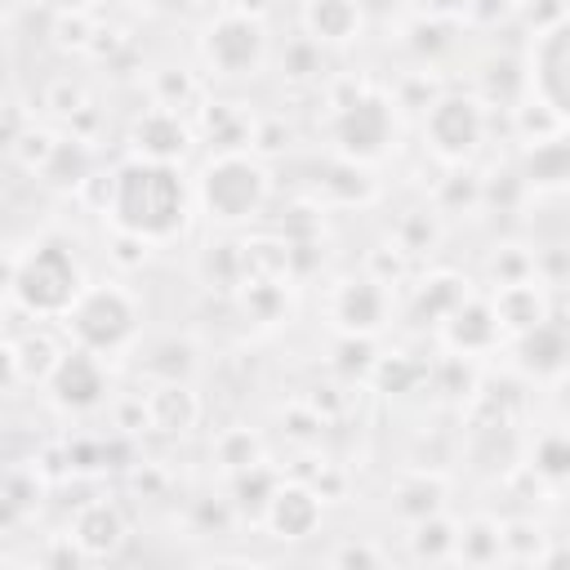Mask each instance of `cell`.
<instances>
[{
  "instance_id": "74e56055",
  "label": "cell",
  "mask_w": 570,
  "mask_h": 570,
  "mask_svg": "<svg viewBox=\"0 0 570 570\" xmlns=\"http://www.w3.org/2000/svg\"><path fill=\"white\" fill-rule=\"evenodd\" d=\"M419 9H423L428 18H441V22H450V18H468L472 0H419Z\"/></svg>"
},
{
  "instance_id": "f1b7e54d",
  "label": "cell",
  "mask_w": 570,
  "mask_h": 570,
  "mask_svg": "<svg viewBox=\"0 0 570 570\" xmlns=\"http://www.w3.org/2000/svg\"><path fill=\"white\" fill-rule=\"evenodd\" d=\"M53 147H58V134H49V129H40V125H27V129H22L4 151H9V156H13V160L36 178V174L45 169V160L53 156Z\"/></svg>"
},
{
  "instance_id": "7a4b0ae2",
  "label": "cell",
  "mask_w": 570,
  "mask_h": 570,
  "mask_svg": "<svg viewBox=\"0 0 570 570\" xmlns=\"http://www.w3.org/2000/svg\"><path fill=\"white\" fill-rule=\"evenodd\" d=\"M85 294V272L62 240H31L27 249L9 254V298L27 316L62 321L71 303Z\"/></svg>"
},
{
  "instance_id": "1f68e13d",
  "label": "cell",
  "mask_w": 570,
  "mask_h": 570,
  "mask_svg": "<svg viewBox=\"0 0 570 570\" xmlns=\"http://www.w3.org/2000/svg\"><path fill=\"white\" fill-rule=\"evenodd\" d=\"M512 111H517V134H521V142H539V138H552V134L566 129V120H561L552 107H543L539 98H530V102H521V107H512Z\"/></svg>"
},
{
  "instance_id": "30bf717a",
  "label": "cell",
  "mask_w": 570,
  "mask_h": 570,
  "mask_svg": "<svg viewBox=\"0 0 570 570\" xmlns=\"http://www.w3.org/2000/svg\"><path fill=\"white\" fill-rule=\"evenodd\" d=\"M191 151V125L169 111V107H147L129 125V156L138 160H160V165H183Z\"/></svg>"
},
{
  "instance_id": "9c48e42d",
  "label": "cell",
  "mask_w": 570,
  "mask_h": 570,
  "mask_svg": "<svg viewBox=\"0 0 570 570\" xmlns=\"http://www.w3.org/2000/svg\"><path fill=\"white\" fill-rule=\"evenodd\" d=\"M53 405L58 410H71V414H85L102 401L107 392V370H102V356L89 352V347H67V356L58 361L53 379L45 383Z\"/></svg>"
},
{
  "instance_id": "4dcf8cb0",
  "label": "cell",
  "mask_w": 570,
  "mask_h": 570,
  "mask_svg": "<svg viewBox=\"0 0 570 570\" xmlns=\"http://www.w3.org/2000/svg\"><path fill=\"white\" fill-rule=\"evenodd\" d=\"M98 27L85 9H58L53 13V45L58 49H94Z\"/></svg>"
},
{
  "instance_id": "484cf974",
  "label": "cell",
  "mask_w": 570,
  "mask_h": 570,
  "mask_svg": "<svg viewBox=\"0 0 570 570\" xmlns=\"http://www.w3.org/2000/svg\"><path fill=\"white\" fill-rule=\"evenodd\" d=\"M36 508H40V463L36 459H31V468L13 463L4 472V517L9 521H22Z\"/></svg>"
},
{
  "instance_id": "ba28073f",
  "label": "cell",
  "mask_w": 570,
  "mask_h": 570,
  "mask_svg": "<svg viewBox=\"0 0 570 570\" xmlns=\"http://www.w3.org/2000/svg\"><path fill=\"white\" fill-rule=\"evenodd\" d=\"M330 138L338 142V151L347 160H379L387 151V142L396 138V120H392V102L383 94H356L352 102L334 107L330 120Z\"/></svg>"
},
{
  "instance_id": "3957f363",
  "label": "cell",
  "mask_w": 570,
  "mask_h": 570,
  "mask_svg": "<svg viewBox=\"0 0 570 570\" xmlns=\"http://www.w3.org/2000/svg\"><path fill=\"white\" fill-rule=\"evenodd\" d=\"M267 169L258 156L249 151H218L200 178H196V200L214 223H249L254 214H263L267 200Z\"/></svg>"
},
{
  "instance_id": "603a6c76",
  "label": "cell",
  "mask_w": 570,
  "mask_h": 570,
  "mask_svg": "<svg viewBox=\"0 0 570 570\" xmlns=\"http://www.w3.org/2000/svg\"><path fill=\"white\" fill-rule=\"evenodd\" d=\"M454 557L468 561V566H490V561H499V557H503V525L490 521V517H472L468 525H459Z\"/></svg>"
},
{
  "instance_id": "5bb4252c",
  "label": "cell",
  "mask_w": 570,
  "mask_h": 570,
  "mask_svg": "<svg viewBox=\"0 0 570 570\" xmlns=\"http://www.w3.org/2000/svg\"><path fill=\"white\" fill-rule=\"evenodd\" d=\"M71 534H76V543L89 552V561H102V557H116V552L129 543V521H125L120 503H111V499H89V503L76 508Z\"/></svg>"
},
{
  "instance_id": "7c38bea8",
  "label": "cell",
  "mask_w": 570,
  "mask_h": 570,
  "mask_svg": "<svg viewBox=\"0 0 570 570\" xmlns=\"http://www.w3.org/2000/svg\"><path fill=\"white\" fill-rule=\"evenodd\" d=\"M67 356V347L49 334V330H27V334H9L4 338V383H49L58 361Z\"/></svg>"
},
{
  "instance_id": "836d02e7",
  "label": "cell",
  "mask_w": 570,
  "mask_h": 570,
  "mask_svg": "<svg viewBox=\"0 0 570 570\" xmlns=\"http://www.w3.org/2000/svg\"><path fill=\"white\" fill-rule=\"evenodd\" d=\"M450 281H454L450 272H445V276H432V281H423V289H419V312H428L432 321H445V316H450V312H454V307L468 298V289H463V285L445 294V285H450Z\"/></svg>"
},
{
  "instance_id": "52a82bcc",
  "label": "cell",
  "mask_w": 570,
  "mask_h": 570,
  "mask_svg": "<svg viewBox=\"0 0 570 570\" xmlns=\"http://www.w3.org/2000/svg\"><path fill=\"white\" fill-rule=\"evenodd\" d=\"M525 80L530 94L570 125V9L552 27L534 31L525 53Z\"/></svg>"
},
{
  "instance_id": "277c9868",
  "label": "cell",
  "mask_w": 570,
  "mask_h": 570,
  "mask_svg": "<svg viewBox=\"0 0 570 570\" xmlns=\"http://www.w3.org/2000/svg\"><path fill=\"white\" fill-rule=\"evenodd\" d=\"M62 325H67L76 347L111 356V352H125L138 338V303L125 285L98 281V285H85V294L62 316Z\"/></svg>"
},
{
  "instance_id": "4316f807",
  "label": "cell",
  "mask_w": 570,
  "mask_h": 570,
  "mask_svg": "<svg viewBox=\"0 0 570 570\" xmlns=\"http://www.w3.org/2000/svg\"><path fill=\"white\" fill-rule=\"evenodd\" d=\"M214 454H218L223 468H232V472H249V468L263 463V441H258L249 428H227V432L218 436Z\"/></svg>"
},
{
  "instance_id": "9a60e30c",
  "label": "cell",
  "mask_w": 570,
  "mask_h": 570,
  "mask_svg": "<svg viewBox=\"0 0 570 570\" xmlns=\"http://www.w3.org/2000/svg\"><path fill=\"white\" fill-rule=\"evenodd\" d=\"M361 27H365V0H303V31L325 49L352 45Z\"/></svg>"
},
{
  "instance_id": "44dd1931",
  "label": "cell",
  "mask_w": 570,
  "mask_h": 570,
  "mask_svg": "<svg viewBox=\"0 0 570 570\" xmlns=\"http://www.w3.org/2000/svg\"><path fill=\"white\" fill-rule=\"evenodd\" d=\"M200 129L218 151H245L254 142V120L236 102H200Z\"/></svg>"
},
{
  "instance_id": "f35d334b",
  "label": "cell",
  "mask_w": 570,
  "mask_h": 570,
  "mask_svg": "<svg viewBox=\"0 0 570 570\" xmlns=\"http://www.w3.org/2000/svg\"><path fill=\"white\" fill-rule=\"evenodd\" d=\"M232 9H236V13H249V18H267L272 0H232Z\"/></svg>"
},
{
  "instance_id": "ffe728a7",
  "label": "cell",
  "mask_w": 570,
  "mask_h": 570,
  "mask_svg": "<svg viewBox=\"0 0 570 570\" xmlns=\"http://www.w3.org/2000/svg\"><path fill=\"white\" fill-rule=\"evenodd\" d=\"M45 187H53V191H80L89 178H94V151H89V142L85 138H58V147H53V156L45 160V169L36 174Z\"/></svg>"
},
{
  "instance_id": "cb8c5ba5",
  "label": "cell",
  "mask_w": 570,
  "mask_h": 570,
  "mask_svg": "<svg viewBox=\"0 0 570 570\" xmlns=\"http://www.w3.org/2000/svg\"><path fill=\"white\" fill-rule=\"evenodd\" d=\"M454 543H459V525L441 512L414 521V534H410V552L419 561H450L454 557Z\"/></svg>"
},
{
  "instance_id": "ac0fdd59",
  "label": "cell",
  "mask_w": 570,
  "mask_h": 570,
  "mask_svg": "<svg viewBox=\"0 0 570 570\" xmlns=\"http://www.w3.org/2000/svg\"><path fill=\"white\" fill-rule=\"evenodd\" d=\"M142 401H147V428H156V432H165V436L187 432V428L196 423V414H200L196 392H191L187 383H178V379H160Z\"/></svg>"
},
{
  "instance_id": "ab89813d",
  "label": "cell",
  "mask_w": 570,
  "mask_h": 570,
  "mask_svg": "<svg viewBox=\"0 0 570 570\" xmlns=\"http://www.w3.org/2000/svg\"><path fill=\"white\" fill-rule=\"evenodd\" d=\"M134 4H142V9H151V13H165V9H178L183 0H134Z\"/></svg>"
},
{
  "instance_id": "8992f818",
  "label": "cell",
  "mask_w": 570,
  "mask_h": 570,
  "mask_svg": "<svg viewBox=\"0 0 570 570\" xmlns=\"http://www.w3.org/2000/svg\"><path fill=\"white\" fill-rule=\"evenodd\" d=\"M423 138L441 160H450V165L468 160L485 138V102L472 94L432 98V107L423 111Z\"/></svg>"
},
{
  "instance_id": "d6986e66",
  "label": "cell",
  "mask_w": 570,
  "mask_h": 570,
  "mask_svg": "<svg viewBox=\"0 0 570 570\" xmlns=\"http://www.w3.org/2000/svg\"><path fill=\"white\" fill-rule=\"evenodd\" d=\"M494 316L508 334H530L548 321V298L534 281H517V285H499L494 294Z\"/></svg>"
},
{
  "instance_id": "8fae6325",
  "label": "cell",
  "mask_w": 570,
  "mask_h": 570,
  "mask_svg": "<svg viewBox=\"0 0 570 570\" xmlns=\"http://www.w3.org/2000/svg\"><path fill=\"white\" fill-rule=\"evenodd\" d=\"M330 316L338 321V330H347V334H356V338H370V334L383 330V321H387V285L374 281V276L343 281V285L334 289Z\"/></svg>"
},
{
  "instance_id": "5b68a950",
  "label": "cell",
  "mask_w": 570,
  "mask_h": 570,
  "mask_svg": "<svg viewBox=\"0 0 570 570\" xmlns=\"http://www.w3.org/2000/svg\"><path fill=\"white\" fill-rule=\"evenodd\" d=\"M267 58V27L263 18H249V13H218L205 22L200 31V62L209 67V76L218 80H245L263 67Z\"/></svg>"
},
{
  "instance_id": "d6a6232c",
  "label": "cell",
  "mask_w": 570,
  "mask_h": 570,
  "mask_svg": "<svg viewBox=\"0 0 570 570\" xmlns=\"http://www.w3.org/2000/svg\"><path fill=\"white\" fill-rule=\"evenodd\" d=\"M53 116H80V111H89V94H85V85L80 80H71V76H58V80H49L45 85V98H40Z\"/></svg>"
},
{
  "instance_id": "f546056e",
  "label": "cell",
  "mask_w": 570,
  "mask_h": 570,
  "mask_svg": "<svg viewBox=\"0 0 570 570\" xmlns=\"http://www.w3.org/2000/svg\"><path fill=\"white\" fill-rule=\"evenodd\" d=\"M436 236H441V223H436L432 209H410V214L396 223V249H401V254H423V249L436 245Z\"/></svg>"
},
{
  "instance_id": "83f0119b",
  "label": "cell",
  "mask_w": 570,
  "mask_h": 570,
  "mask_svg": "<svg viewBox=\"0 0 570 570\" xmlns=\"http://www.w3.org/2000/svg\"><path fill=\"white\" fill-rule=\"evenodd\" d=\"M151 94H156V107L183 111V107L200 102V80H196L191 71H183V67H178V71H174V67H165V71H156Z\"/></svg>"
},
{
  "instance_id": "e575fe53",
  "label": "cell",
  "mask_w": 570,
  "mask_h": 570,
  "mask_svg": "<svg viewBox=\"0 0 570 570\" xmlns=\"http://www.w3.org/2000/svg\"><path fill=\"white\" fill-rule=\"evenodd\" d=\"M490 276L499 285H517V281H534V258L521 249V245H503L494 258H490Z\"/></svg>"
},
{
  "instance_id": "d4e9b609",
  "label": "cell",
  "mask_w": 570,
  "mask_h": 570,
  "mask_svg": "<svg viewBox=\"0 0 570 570\" xmlns=\"http://www.w3.org/2000/svg\"><path fill=\"white\" fill-rule=\"evenodd\" d=\"M321 71H325V45H316L307 31L294 36V40L281 49V76H285V80L312 85V80H321Z\"/></svg>"
},
{
  "instance_id": "e0dca14e",
  "label": "cell",
  "mask_w": 570,
  "mask_h": 570,
  "mask_svg": "<svg viewBox=\"0 0 570 570\" xmlns=\"http://www.w3.org/2000/svg\"><path fill=\"white\" fill-rule=\"evenodd\" d=\"M441 334H445V343H450L454 352H485V347L503 334V325H499V316H494V303L463 298V303L441 321Z\"/></svg>"
},
{
  "instance_id": "8d00e7d4",
  "label": "cell",
  "mask_w": 570,
  "mask_h": 570,
  "mask_svg": "<svg viewBox=\"0 0 570 570\" xmlns=\"http://www.w3.org/2000/svg\"><path fill=\"white\" fill-rule=\"evenodd\" d=\"M330 561H338V566H383V552L370 548V543H343V548L330 552Z\"/></svg>"
},
{
  "instance_id": "2e32d148",
  "label": "cell",
  "mask_w": 570,
  "mask_h": 570,
  "mask_svg": "<svg viewBox=\"0 0 570 570\" xmlns=\"http://www.w3.org/2000/svg\"><path fill=\"white\" fill-rule=\"evenodd\" d=\"M517 169H521L530 191H566L570 187V138L552 134V138L525 142Z\"/></svg>"
},
{
  "instance_id": "6da1fadb",
  "label": "cell",
  "mask_w": 570,
  "mask_h": 570,
  "mask_svg": "<svg viewBox=\"0 0 570 570\" xmlns=\"http://www.w3.org/2000/svg\"><path fill=\"white\" fill-rule=\"evenodd\" d=\"M187 214H191V196H187L178 165L129 156L125 165L111 169V200L102 214V218H111V227L160 245L187 227Z\"/></svg>"
},
{
  "instance_id": "60d3db41",
  "label": "cell",
  "mask_w": 570,
  "mask_h": 570,
  "mask_svg": "<svg viewBox=\"0 0 570 570\" xmlns=\"http://www.w3.org/2000/svg\"><path fill=\"white\" fill-rule=\"evenodd\" d=\"M53 9H85V0H49Z\"/></svg>"
},
{
  "instance_id": "d590c367",
  "label": "cell",
  "mask_w": 570,
  "mask_h": 570,
  "mask_svg": "<svg viewBox=\"0 0 570 570\" xmlns=\"http://www.w3.org/2000/svg\"><path fill=\"white\" fill-rule=\"evenodd\" d=\"M521 9H525V22H530L534 31H543V27H552L570 4H566V0H521Z\"/></svg>"
},
{
  "instance_id": "4fadbf2b",
  "label": "cell",
  "mask_w": 570,
  "mask_h": 570,
  "mask_svg": "<svg viewBox=\"0 0 570 570\" xmlns=\"http://www.w3.org/2000/svg\"><path fill=\"white\" fill-rule=\"evenodd\" d=\"M263 525L294 543V539H307L316 525H321V490L303 485V481H289V485H276L267 508H263Z\"/></svg>"
},
{
  "instance_id": "7402d4cb",
  "label": "cell",
  "mask_w": 570,
  "mask_h": 570,
  "mask_svg": "<svg viewBox=\"0 0 570 570\" xmlns=\"http://www.w3.org/2000/svg\"><path fill=\"white\" fill-rule=\"evenodd\" d=\"M441 503H445V485H441V476H428V472H410L392 490V508L405 521H423V517L441 512Z\"/></svg>"
}]
</instances>
